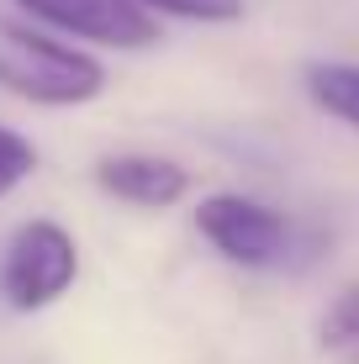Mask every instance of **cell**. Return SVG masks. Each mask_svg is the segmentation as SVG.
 <instances>
[{
    "label": "cell",
    "instance_id": "obj_4",
    "mask_svg": "<svg viewBox=\"0 0 359 364\" xmlns=\"http://www.w3.org/2000/svg\"><path fill=\"white\" fill-rule=\"evenodd\" d=\"M16 6L48 32L90 48H117V53L159 48V16L143 0H16Z\"/></svg>",
    "mask_w": 359,
    "mask_h": 364
},
{
    "label": "cell",
    "instance_id": "obj_8",
    "mask_svg": "<svg viewBox=\"0 0 359 364\" xmlns=\"http://www.w3.org/2000/svg\"><path fill=\"white\" fill-rule=\"evenodd\" d=\"M148 11H154L159 21L175 16V21H195V27H232V21H243V0H143Z\"/></svg>",
    "mask_w": 359,
    "mask_h": 364
},
{
    "label": "cell",
    "instance_id": "obj_6",
    "mask_svg": "<svg viewBox=\"0 0 359 364\" xmlns=\"http://www.w3.org/2000/svg\"><path fill=\"white\" fill-rule=\"evenodd\" d=\"M306 100H312L323 117L343 122V127L359 132V64H343V58H312L301 69Z\"/></svg>",
    "mask_w": 359,
    "mask_h": 364
},
{
    "label": "cell",
    "instance_id": "obj_7",
    "mask_svg": "<svg viewBox=\"0 0 359 364\" xmlns=\"http://www.w3.org/2000/svg\"><path fill=\"white\" fill-rule=\"evenodd\" d=\"M317 354L328 364H359V280H349L317 317Z\"/></svg>",
    "mask_w": 359,
    "mask_h": 364
},
{
    "label": "cell",
    "instance_id": "obj_9",
    "mask_svg": "<svg viewBox=\"0 0 359 364\" xmlns=\"http://www.w3.org/2000/svg\"><path fill=\"white\" fill-rule=\"evenodd\" d=\"M32 169H37V148H32V137H21L16 127H6V122H0V200L16 191V185L27 180Z\"/></svg>",
    "mask_w": 359,
    "mask_h": 364
},
{
    "label": "cell",
    "instance_id": "obj_3",
    "mask_svg": "<svg viewBox=\"0 0 359 364\" xmlns=\"http://www.w3.org/2000/svg\"><path fill=\"white\" fill-rule=\"evenodd\" d=\"M80 280V243L64 222L32 217L11 232L0 254V296L11 311H48Z\"/></svg>",
    "mask_w": 359,
    "mask_h": 364
},
{
    "label": "cell",
    "instance_id": "obj_2",
    "mask_svg": "<svg viewBox=\"0 0 359 364\" xmlns=\"http://www.w3.org/2000/svg\"><path fill=\"white\" fill-rule=\"evenodd\" d=\"M195 232L238 269H286L296 254L291 217L243 191H212L195 200Z\"/></svg>",
    "mask_w": 359,
    "mask_h": 364
},
{
    "label": "cell",
    "instance_id": "obj_1",
    "mask_svg": "<svg viewBox=\"0 0 359 364\" xmlns=\"http://www.w3.org/2000/svg\"><path fill=\"white\" fill-rule=\"evenodd\" d=\"M0 90L32 106H90L106 90V64L85 48L64 43L58 32H48L43 21H6L0 16Z\"/></svg>",
    "mask_w": 359,
    "mask_h": 364
},
{
    "label": "cell",
    "instance_id": "obj_5",
    "mask_svg": "<svg viewBox=\"0 0 359 364\" xmlns=\"http://www.w3.org/2000/svg\"><path fill=\"white\" fill-rule=\"evenodd\" d=\"M95 185L122 200V206H143V211H169L191 196V169L180 159H164V154H106L95 159Z\"/></svg>",
    "mask_w": 359,
    "mask_h": 364
}]
</instances>
